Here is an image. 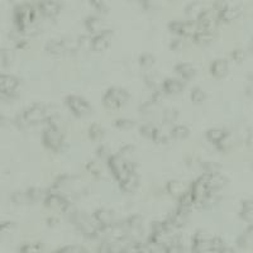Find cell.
I'll use <instances>...</instances> for the list:
<instances>
[{
    "mask_svg": "<svg viewBox=\"0 0 253 253\" xmlns=\"http://www.w3.org/2000/svg\"><path fill=\"white\" fill-rule=\"evenodd\" d=\"M66 105L76 117H84V115L89 114L91 110V106L86 99H84L80 95H69L66 97Z\"/></svg>",
    "mask_w": 253,
    "mask_h": 253,
    "instance_id": "cell-7",
    "label": "cell"
},
{
    "mask_svg": "<svg viewBox=\"0 0 253 253\" xmlns=\"http://www.w3.org/2000/svg\"><path fill=\"white\" fill-rule=\"evenodd\" d=\"M185 81L178 77H170L165 78L162 81V89L165 94H178L184 90Z\"/></svg>",
    "mask_w": 253,
    "mask_h": 253,
    "instance_id": "cell-15",
    "label": "cell"
},
{
    "mask_svg": "<svg viewBox=\"0 0 253 253\" xmlns=\"http://www.w3.org/2000/svg\"><path fill=\"white\" fill-rule=\"evenodd\" d=\"M163 250H165V253H184V246L177 241L171 243Z\"/></svg>",
    "mask_w": 253,
    "mask_h": 253,
    "instance_id": "cell-40",
    "label": "cell"
},
{
    "mask_svg": "<svg viewBox=\"0 0 253 253\" xmlns=\"http://www.w3.org/2000/svg\"><path fill=\"white\" fill-rule=\"evenodd\" d=\"M12 61V53L9 50L0 49V71L5 66H8Z\"/></svg>",
    "mask_w": 253,
    "mask_h": 253,
    "instance_id": "cell-36",
    "label": "cell"
},
{
    "mask_svg": "<svg viewBox=\"0 0 253 253\" xmlns=\"http://www.w3.org/2000/svg\"><path fill=\"white\" fill-rule=\"evenodd\" d=\"M218 12V19L223 22L234 21L241 14V8L237 5H229V4H222L220 8L215 9Z\"/></svg>",
    "mask_w": 253,
    "mask_h": 253,
    "instance_id": "cell-12",
    "label": "cell"
},
{
    "mask_svg": "<svg viewBox=\"0 0 253 253\" xmlns=\"http://www.w3.org/2000/svg\"><path fill=\"white\" fill-rule=\"evenodd\" d=\"M217 10L215 9H204L202 10L198 18L195 19L199 28H202V29H213L214 27L215 22L218 19V13L215 14Z\"/></svg>",
    "mask_w": 253,
    "mask_h": 253,
    "instance_id": "cell-10",
    "label": "cell"
},
{
    "mask_svg": "<svg viewBox=\"0 0 253 253\" xmlns=\"http://www.w3.org/2000/svg\"><path fill=\"white\" fill-rule=\"evenodd\" d=\"M56 117V109L52 105H45V104H33L29 108L25 109L21 114L15 118V124L19 128L33 126V124L41 123V122H51Z\"/></svg>",
    "mask_w": 253,
    "mask_h": 253,
    "instance_id": "cell-1",
    "label": "cell"
},
{
    "mask_svg": "<svg viewBox=\"0 0 253 253\" xmlns=\"http://www.w3.org/2000/svg\"><path fill=\"white\" fill-rule=\"evenodd\" d=\"M3 98H4V97H3V94L0 93V99H3Z\"/></svg>",
    "mask_w": 253,
    "mask_h": 253,
    "instance_id": "cell-50",
    "label": "cell"
},
{
    "mask_svg": "<svg viewBox=\"0 0 253 253\" xmlns=\"http://www.w3.org/2000/svg\"><path fill=\"white\" fill-rule=\"evenodd\" d=\"M97 154L99 158H101V160H106V161L109 160V157L112 156V154H110V151H109V147L105 145H101L98 147Z\"/></svg>",
    "mask_w": 253,
    "mask_h": 253,
    "instance_id": "cell-42",
    "label": "cell"
},
{
    "mask_svg": "<svg viewBox=\"0 0 253 253\" xmlns=\"http://www.w3.org/2000/svg\"><path fill=\"white\" fill-rule=\"evenodd\" d=\"M108 162L109 169L113 172V175L115 176V178L118 180L119 185H122L126 178L129 177L132 174H134L136 171V165L129 160H126L119 154H112L109 157Z\"/></svg>",
    "mask_w": 253,
    "mask_h": 253,
    "instance_id": "cell-3",
    "label": "cell"
},
{
    "mask_svg": "<svg viewBox=\"0 0 253 253\" xmlns=\"http://www.w3.org/2000/svg\"><path fill=\"white\" fill-rule=\"evenodd\" d=\"M189 136H190V129L185 126V124H177V126H172V129H171L172 138L182 141V139L187 138Z\"/></svg>",
    "mask_w": 253,
    "mask_h": 253,
    "instance_id": "cell-24",
    "label": "cell"
},
{
    "mask_svg": "<svg viewBox=\"0 0 253 253\" xmlns=\"http://www.w3.org/2000/svg\"><path fill=\"white\" fill-rule=\"evenodd\" d=\"M228 136V132H226V130L222 129V128H211V129L206 130V138H208L211 143H214V145L217 146Z\"/></svg>",
    "mask_w": 253,
    "mask_h": 253,
    "instance_id": "cell-21",
    "label": "cell"
},
{
    "mask_svg": "<svg viewBox=\"0 0 253 253\" xmlns=\"http://www.w3.org/2000/svg\"><path fill=\"white\" fill-rule=\"evenodd\" d=\"M166 189H167V193L172 196H176V198H180L185 191L190 189L189 185L184 181H180V180H171L167 182L166 185Z\"/></svg>",
    "mask_w": 253,
    "mask_h": 253,
    "instance_id": "cell-17",
    "label": "cell"
},
{
    "mask_svg": "<svg viewBox=\"0 0 253 253\" xmlns=\"http://www.w3.org/2000/svg\"><path fill=\"white\" fill-rule=\"evenodd\" d=\"M46 51L47 53L52 54V56H61V54L65 53V49H63L62 45V39L57 38H52L50 39L49 42L46 43Z\"/></svg>",
    "mask_w": 253,
    "mask_h": 253,
    "instance_id": "cell-20",
    "label": "cell"
},
{
    "mask_svg": "<svg viewBox=\"0 0 253 253\" xmlns=\"http://www.w3.org/2000/svg\"><path fill=\"white\" fill-rule=\"evenodd\" d=\"M114 126L119 129H130V128L136 126V123L132 119H128V118H119V119L114 121Z\"/></svg>",
    "mask_w": 253,
    "mask_h": 253,
    "instance_id": "cell-33",
    "label": "cell"
},
{
    "mask_svg": "<svg viewBox=\"0 0 253 253\" xmlns=\"http://www.w3.org/2000/svg\"><path fill=\"white\" fill-rule=\"evenodd\" d=\"M166 124H162V126H156V129H154V133H153V137H152V139L156 142H166L169 141L170 138H171V129H169V126H166Z\"/></svg>",
    "mask_w": 253,
    "mask_h": 253,
    "instance_id": "cell-23",
    "label": "cell"
},
{
    "mask_svg": "<svg viewBox=\"0 0 253 253\" xmlns=\"http://www.w3.org/2000/svg\"><path fill=\"white\" fill-rule=\"evenodd\" d=\"M175 71L180 75L181 80H189L195 75L196 70L190 62H178L175 65Z\"/></svg>",
    "mask_w": 253,
    "mask_h": 253,
    "instance_id": "cell-18",
    "label": "cell"
},
{
    "mask_svg": "<svg viewBox=\"0 0 253 253\" xmlns=\"http://www.w3.org/2000/svg\"><path fill=\"white\" fill-rule=\"evenodd\" d=\"M93 219L97 222L100 228L104 227H110L115 223V214L114 211L108 208H100L93 213Z\"/></svg>",
    "mask_w": 253,
    "mask_h": 253,
    "instance_id": "cell-9",
    "label": "cell"
},
{
    "mask_svg": "<svg viewBox=\"0 0 253 253\" xmlns=\"http://www.w3.org/2000/svg\"><path fill=\"white\" fill-rule=\"evenodd\" d=\"M61 6L62 4L60 1H42V3L37 4V9L45 17H54L60 13Z\"/></svg>",
    "mask_w": 253,
    "mask_h": 253,
    "instance_id": "cell-16",
    "label": "cell"
},
{
    "mask_svg": "<svg viewBox=\"0 0 253 253\" xmlns=\"http://www.w3.org/2000/svg\"><path fill=\"white\" fill-rule=\"evenodd\" d=\"M37 6L29 3H22L14 8V23L19 32L25 34H29V30H37L34 27L36 22Z\"/></svg>",
    "mask_w": 253,
    "mask_h": 253,
    "instance_id": "cell-2",
    "label": "cell"
},
{
    "mask_svg": "<svg viewBox=\"0 0 253 253\" xmlns=\"http://www.w3.org/2000/svg\"><path fill=\"white\" fill-rule=\"evenodd\" d=\"M206 176V184H208L209 190L211 193H215L218 190H220L223 186H226L227 178L226 176L222 175L219 171L218 172H204Z\"/></svg>",
    "mask_w": 253,
    "mask_h": 253,
    "instance_id": "cell-14",
    "label": "cell"
},
{
    "mask_svg": "<svg viewBox=\"0 0 253 253\" xmlns=\"http://www.w3.org/2000/svg\"><path fill=\"white\" fill-rule=\"evenodd\" d=\"M62 45L65 51H76L78 49V41L75 38H71V37H65L62 38Z\"/></svg>",
    "mask_w": 253,
    "mask_h": 253,
    "instance_id": "cell-35",
    "label": "cell"
},
{
    "mask_svg": "<svg viewBox=\"0 0 253 253\" xmlns=\"http://www.w3.org/2000/svg\"><path fill=\"white\" fill-rule=\"evenodd\" d=\"M194 41L199 45H205V43H209L210 41H213L214 38V32L213 29H202L199 28V30L194 34Z\"/></svg>",
    "mask_w": 253,
    "mask_h": 253,
    "instance_id": "cell-22",
    "label": "cell"
},
{
    "mask_svg": "<svg viewBox=\"0 0 253 253\" xmlns=\"http://www.w3.org/2000/svg\"><path fill=\"white\" fill-rule=\"evenodd\" d=\"M12 200L15 204H23V202H28L27 194L25 191H15L12 194Z\"/></svg>",
    "mask_w": 253,
    "mask_h": 253,
    "instance_id": "cell-41",
    "label": "cell"
},
{
    "mask_svg": "<svg viewBox=\"0 0 253 253\" xmlns=\"http://www.w3.org/2000/svg\"><path fill=\"white\" fill-rule=\"evenodd\" d=\"M88 134L90 137V139L93 141H101L102 137H104V129H102V126L98 123H94L91 124L90 128L88 130Z\"/></svg>",
    "mask_w": 253,
    "mask_h": 253,
    "instance_id": "cell-28",
    "label": "cell"
},
{
    "mask_svg": "<svg viewBox=\"0 0 253 253\" xmlns=\"http://www.w3.org/2000/svg\"><path fill=\"white\" fill-rule=\"evenodd\" d=\"M184 23L185 21H177L174 19L169 23V28L172 33H175L176 36H182V30H184Z\"/></svg>",
    "mask_w": 253,
    "mask_h": 253,
    "instance_id": "cell-32",
    "label": "cell"
},
{
    "mask_svg": "<svg viewBox=\"0 0 253 253\" xmlns=\"http://www.w3.org/2000/svg\"><path fill=\"white\" fill-rule=\"evenodd\" d=\"M85 25L88 28V30L90 33H93L94 36L97 34L102 33L108 30V25H106V22L99 17V15H89L88 18L85 19Z\"/></svg>",
    "mask_w": 253,
    "mask_h": 253,
    "instance_id": "cell-11",
    "label": "cell"
},
{
    "mask_svg": "<svg viewBox=\"0 0 253 253\" xmlns=\"http://www.w3.org/2000/svg\"><path fill=\"white\" fill-rule=\"evenodd\" d=\"M181 46H182V41H181L180 37H175V38H172L171 41H170V47L174 50H177L180 49Z\"/></svg>",
    "mask_w": 253,
    "mask_h": 253,
    "instance_id": "cell-48",
    "label": "cell"
},
{
    "mask_svg": "<svg viewBox=\"0 0 253 253\" xmlns=\"http://www.w3.org/2000/svg\"><path fill=\"white\" fill-rule=\"evenodd\" d=\"M71 220L75 223L78 230L84 235L89 237V238L99 237L100 227L93 219V217H88V215L81 213V211H73L71 213Z\"/></svg>",
    "mask_w": 253,
    "mask_h": 253,
    "instance_id": "cell-4",
    "label": "cell"
},
{
    "mask_svg": "<svg viewBox=\"0 0 253 253\" xmlns=\"http://www.w3.org/2000/svg\"><path fill=\"white\" fill-rule=\"evenodd\" d=\"M129 98V93L126 89L113 86V88L108 89L105 91V94L102 95V104L108 109L114 110V109L121 108L124 104H126Z\"/></svg>",
    "mask_w": 253,
    "mask_h": 253,
    "instance_id": "cell-5",
    "label": "cell"
},
{
    "mask_svg": "<svg viewBox=\"0 0 253 253\" xmlns=\"http://www.w3.org/2000/svg\"><path fill=\"white\" fill-rule=\"evenodd\" d=\"M27 194L28 202H37V200H43L46 196V193L43 190L38 189V187H30L25 191Z\"/></svg>",
    "mask_w": 253,
    "mask_h": 253,
    "instance_id": "cell-29",
    "label": "cell"
},
{
    "mask_svg": "<svg viewBox=\"0 0 253 253\" xmlns=\"http://www.w3.org/2000/svg\"><path fill=\"white\" fill-rule=\"evenodd\" d=\"M154 129H156V126H153V124L151 123H146L143 124V126H141V134L142 136L147 137V138H151L153 137V133H154Z\"/></svg>",
    "mask_w": 253,
    "mask_h": 253,
    "instance_id": "cell-39",
    "label": "cell"
},
{
    "mask_svg": "<svg viewBox=\"0 0 253 253\" xmlns=\"http://www.w3.org/2000/svg\"><path fill=\"white\" fill-rule=\"evenodd\" d=\"M78 41V47H82V49H91V38L88 36H81L77 39Z\"/></svg>",
    "mask_w": 253,
    "mask_h": 253,
    "instance_id": "cell-44",
    "label": "cell"
},
{
    "mask_svg": "<svg viewBox=\"0 0 253 253\" xmlns=\"http://www.w3.org/2000/svg\"><path fill=\"white\" fill-rule=\"evenodd\" d=\"M138 184H139V176L137 175V172H134V174H132V175L126 178L123 184L119 185V186H121L124 191H126V193H132V191H134V190L137 189Z\"/></svg>",
    "mask_w": 253,
    "mask_h": 253,
    "instance_id": "cell-26",
    "label": "cell"
},
{
    "mask_svg": "<svg viewBox=\"0 0 253 253\" xmlns=\"http://www.w3.org/2000/svg\"><path fill=\"white\" fill-rule=\"evenodd\" d=\"M232 57L234 58L235 61H241L242 58L244 57V52H243V50H241V49L234 50V51L232 52Z\"/></svg>",
    "mask_w": 253,
    "mask_h": 253,
    "instance_id": "cell-49",
    "label": "cell"
},
{
    "mask_svg": "<svg viewBox=\"0 0 253 253\" xmlns=\"http://www.w3.org/2000/svg\"><path fill=\"white\" fill-rule=\"evenodd\" d=\"M190 99L191 101L195 102V104H200V102L204 101L206 99V94L199 86H195V88L191 89V93H190Z\"/></svg>",
    "mask_w": 253,
    "mask_h": 253,
    "instance_id": "cell-30",
    "label": "cell"
},
{
    "mask_svg": "<svg viewBox=\"0 0 253 253\" xmlns=\"http://www.w3.org/2000/svg\"><path fill=\"white\" fill-rule=\"evenodd\" d=\"M91 5L95 8L98 13H106L108 12V6H106L105 3H102V1H93Z\"/></svg>",
    "mask_w": 253,
    "mask_h": 253,
    "instance_id": "cell-46",
    "label": "cell"
},
{
    "mask_svg": "<svg viewBox=\"0 0 253 253\" xmlns=\"http://www.w3.org/2000/svg\"><path fill=\"white\" fill-rule=\"evenodd\" d=\"M241 217L250 223H253V200H244L242 202Z\"/></svg>",
    "mask_w": 253,
    "mask_h": 253,
    "instance_id": "cell-25",
    "label": "cell"
},
{
    "mask_svg": "<svg viewBox=\"0 0 253 253\" xmlns=\"http://www.w3.org/2000/svg\"><path fill=\"white\" fill-rule=\"evenodd\" d=\"M19 253H43V246L39 242H28L19 247Z\"/></svg>",
    "mask_w": 253,
    "mask_h": 253,
    "instance_id": "cell-27",
    "label": "cell"
},
{
    "mask_svg": "<svg viewBox=\"0 0 253 253\" xmlns=\"http://www.w3.org/2000/svg\"><path fill=\"white\" fill-rule=\"evenodd\" d=\"M112 37L113 33L110 29L91 37V49L94 51H104L110 45V42H112Z\"/></svg>",
    "mask_w": 253,
    "mask_h": 253,
    "instance_id": "cell-13",
    "label": "cell"
},
{
    "mask_svg": "<svg viewBox=\"0 0 253 253\" xmlns=\"http://www.w3.org/2000/svg\"><path fill=\"white\" fill-rule=\"evenodd\" d=\"M86 169H88L93 175H97V176L100 175V172H101L99 163L95 162V161H90V162L88 163V166H86Z\"/></svg>",
    "mask_w": 253,
    "mask_h": 253,
    "instance_id": "cell-43",
    "label": "cell"
},
{
    "mask_svg": "<svg viewBox=\"0 0 253 253\" xmlns=\"http://www.w3.org/2000/svg\"><path fill=\"white\" fill-rule=\"evenodd\" d=\"M53 253H86V250L80 244H69V246L54 251Z\"/></svg>",
    "mask_w": 253,
    "mask_h": 253,
    "instance_id": "cell-31",
    "label": "cell"
},
{
    "mask_svg": "<svg viewBox=\"0 0 253 253\" xmlns=\"http://www.w3.org/2000/svg\"><path fill=\"white\" fill-rule=\"evenodd\" d=\"M133 152H134V147H133L132 145H126V146H124V147L121 148V151H119V153H118V154L123 157V158H126V154H128V156H130Z\"/></svg>",
    "mask_w": 253,
    "mask_h": 253,
    "instance_id": "cell-45",
    "label": "cell"
},
{
    "mask_svg": "<svg viewBox=\"0 0 253 253\" xmlns=\"http://www.w3.org/2000/svg\"><path fill=\"white\" fill-rule=\"evenodd\" d=\"M19 85V80L14 75L0 73V93L3 97H10L17 91Z\"/></svg>",
    "mask_w": 253,
    "mask_h": 253,
    "instance_id": "cell-8",
    "label": "cell"
},
{
    "mask_svg": "<svg viewBox=\"0 0 253 253\" xmlns=\"http://www.w3.org/2000/svg\"><path fill=\"white\" fill-rule=\"evenodd\" d=\"M153 63H154L153 54L150 53V52H145L143 54H141V57H139V65H141L142 67L148 69V67H151Z\"/></svg>",
    "mask_w": 253,
    "mask_h": 253,
    "instance_id": "cell-37",
    "label": "cell"
},
{
    "mask_svg": "<svg viewBox=\"0 0 253 253\" xmlns=\"http://www.w3.org/2000/svg\"><path fill=\"white\" fill-rule=\"evenodd\" d=\"M228 61L226 58H217L211 62L210 65V73L215 77H222L228 73Z\"/></svg>",
    "mask_w": 253,
    "mask_h": 253,
    "instance_id": "cell-19",
    "label": "cell"
},
{
    "mask_svg": "<svg viewBox=\"0 0 253 253\" xmlns=\"http://www.w3.org/2000/svg\"><path fill=\"white\" fill-rule=\"evenodd\" d=\"M157 80H158V76H157L156 74H148V75L146 76V82H147L150 86H152V88H156L157 86Z\"/></svg>",
    "mask_w": 253,
    "mask_h": 253,
    "instance_id": "cell-47",
    "label": "cell"
},
{
    "mask_svg": "<svg viewBox=\"0 0 253 253\" xmlns=\"http://www.w3.org/2000/svg\"><path fill=\"white\" fill-rule=\"evenodd\" d=\"M42 142L46 147L51 151H60L63 145V133L53 122H49L42 133Z\"/></svg>",
    "mask_w": 253,
    "mask_h": 253,
    "instance_id": "cell-6",
    "label": "cell"
},
{
    "mask_svg": "<svg viewBox=\"0 0 253 253\" xmlns=\"http://www.w3.org/2000/svg\"><path fill=\"white\" fill-rule=\"evenodd\" d=\"M178 112L176 109H166L163 112V119H165V123H174V122L177 119Z\"/></svg>",
    "mask_w": 253,
    "mask_h": 253,
    "instance_id": "cell-38",
    "label": "cell"
},
{
    "mask_svg": "<svg viewBox=\"0 0 253 253\" xmlns=\"http://www.w3.org/2000/svg\"><path fill=\"white\" fill-rule=\"evenodd\" d=\"M14 228H15V223L14 222H12V220L1 222V223H0V238H4L5 235L10 234Z\"/></svg>",
    "mask_w": 253,
    "mask_h": 253,
    "instance_id": "cell-34",
    "label": "cell"
}]
</instances>
